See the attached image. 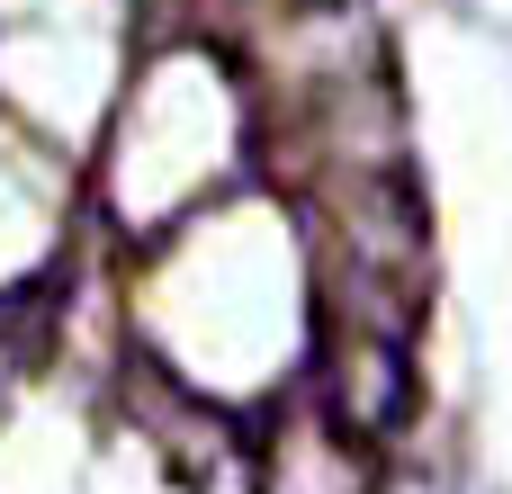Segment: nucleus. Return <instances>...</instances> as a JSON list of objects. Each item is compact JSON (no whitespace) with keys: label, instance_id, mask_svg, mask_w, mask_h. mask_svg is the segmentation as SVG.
Returning <instances> with one entry per match:
<instances>
[{"label":"nucleus","instance_id":"obj_1","mask_svg":"<svg viewBox=\"0 0 512 494\" xmlns=\"http://www.w3.org/2000/svg\"><path fill=\"white\" fill-rule=\"evenodd\" d=\"M369 477H378L369 441H351L324 414H288L261 459V494H369Z\"/></svg>","mask_w":512,"mask_h":494}]
</instances>
